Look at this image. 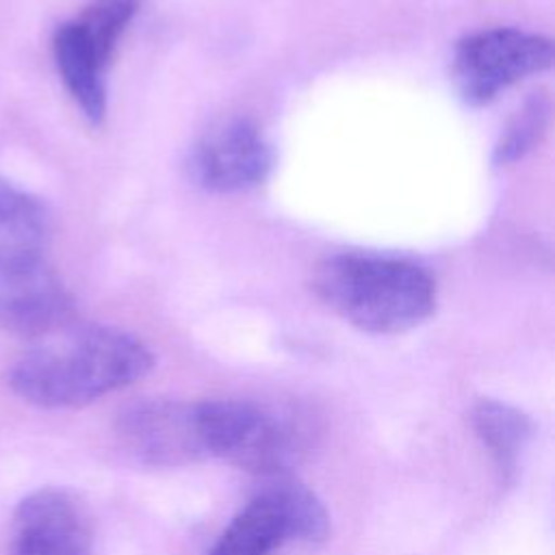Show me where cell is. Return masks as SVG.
I'll use <instances>...</instances> for the list:
<instances>
[{
  "mask_svg": "<svg viewBox=\"0 0 555 555\" xmlns=\"http://www.w3.org/2000/svg\"><path fill=\"white\" fill-rule=\"evenodd\" d=\"M154 353L134 334L102 323H67L35 340L9 371V386L24 401L82 408L145 377Z\"/></svg>",
  "mask_w": 555,
  "mask_h": 555,
  "instance_id": "6da1fadb",
  "label": "cell"
},
{
  "mask_svg": "<svg viewBox=\"0 0 555 555\" xmlns=\"http://www.w3.org/2000/svg\"><path fill=\"white\" fill-rule=\"evenodd\" d=\"M312 291L334 314L369 334L410 332L436 310L434 278L392 256H327L314 267Z\"/></svg>",
  "mask_w": 555,
  "mask_h": 555,
  "instance_id": "7a4b0ae2",
  "label": "cell"
},
{
  "mask_svg": "<svg viewBox=\"0 0 555 555\" xmlns=\"http://www.w3.org/2000/svg\"><path fill=\"white\" fill-rule=\"evenodd\" d=\"M199 429L208 460L258 477L282 475L310 449V429L291 410L251 399L199 401Z\"/></svg>",
  "mask_w": 555,
  "mask_h": 555,
  "instance_id": "3957f363",
  "label": "cell"
},
{
  "mask_svg": "<svg viewBox=\"0 0 555 555\" xmlns=\"http://www.w3.org/2000/svg\"><path fill=\"white\" fill-rule=\"evenodd\" d=\"M330 533L321 499L288 473L260 477L249 503L230 520L208 555H273L288 542L317 544Z\"/></svg>",
  "mask_w": 555,
  "mask_h": 555,
  "instance_id": "277c9868",
  "label": "cell"
},
{
  "mask_svg": "<svg viewBox=\"0 0 555 555\" xmlns=\"http://www.w3.org/2000/svg\"><path fill=\"white\" fill-rule=\"evenodd\" d=\"M553 41L520 28H488L464 37L453 52L451 76L470 106L490 104L518 80L553 65Z\"/></svg>",
  "mask_w": 555,
  "mask_h": 555,
  "instance_id": "5b68a950",
  "label": "cell"
},
{
  "mask_svg": "<svg viewBox=\"0 0 555 555\" xmlns=\"http://www.w3.org/2000/svg\"><path fill=\"white\" fill-rule=\"evenodd\" d=\"M121 447L147 466H186L206 457L197 403L145 399L124 408L115 421Z\"/></svg>",
  "mask_w": 555,
  "mask_h": 555,
  "instance_id": "8992f818",
  "label": "cell"
},
{
  "mask_svg": "<svg viewBox=\"0 0 555 555\" xmlns=\"http://www.w3.org/2000/svg\"><path fill=\"white\" fill-rule=\"evenodd\" d=\"M93 516L76 492L39 488L17 503L9 555H93Z\"/></svg>",
  "mask_w": 555,
  "mask_h": 555,
  "instance_id": "52a82bcc",
  "label": "cell"
},
{
  "mask_svg": "<svg viewBox=\"0 0 555 555\" xmlns=\"http://www.w3.org/2000/svg\"><path fill=\"white\" fill-rule=\"evenodd\" d=\"M189 169L191 178L206 191H249L271 173L273 147L249 119H228L197 141Z\"/></svg>",
  "mask_w": 555,
  "mask_h": 555,
  "instance_id": "ba28073f",
  "label": "cell"
},
{
  "mask_svg": "<svg viewBox=\"0 0 555 555\" xmlns=\"http://www.w3.org/2000/svg\"><path fill=\"white\" fill-rule=\"evenodd\" d=\"M74 321V299L46 258L0 271V330L39 340Z\"/></svg>",
  "mask_w": 555,
  "mask_h": 555,
  "instance_id": "9c48e42d",
  "label": "cell"
},
{
  "mask_svg": "<svg viewBox=\"0 0 555 555\" xmlns=\"http://www.w3.org/2000/svg\"><path fill=\"white\" fill-rule=\"evenodd\" d=\"M50 212L33 193L0 178V271L43 258Z\"/></svg>",
  "mask_w": 555,
  "mask_h": 555,
  "instance_id": "30bf717a",
  "label": "cell"
},
{
  "mask_svg": "<svg viewBox=\"0 0 555 555\" xmlns=\"http://www.w3.org/2000/svg\"><path fill=\"white\" fill-rule=\"evenodd\" d=\"M52 50L63 85L82 115L98 126L106 115V65L91 52L74 22H65L56 28Z\"/></svg>",
  "mask_w": 555,
  "mask_h": 555,
  "instance_id": "8fae6325",
  "label": "cell"
},
{
  "mask_svg": "<svg viewBox=\"0 0 555 555\" xmlns=\"http://www.w3.org/2000/svg\"><path fill=\"white\" fill-rule=\"evenodd\" d=\"M470 425L475 436L492 455L501 481L509 483L516 477L520 455L531 440V418L509 403L481 399L470 410Z\"/></svg>",
  "mask_w": 555,
  "mask_h": 555,
  "instance_id": "7c38bea8",
  "label": "cell"
},
{
  "mask_svg": "<svg viewBox=\"0 0 555 555\" xmlns=\"http://www.w3.org/2000/svg\"><path fill=\"white\" fill-rule=\"evenodd\" d=\"M139 0H89V4L72 20L91 48V52L108 65L115 46L134 17Z\"/></svg>",
  "mask_w": 555,
  "mask_h": 555,
  "instance_id": "4fadbf2b",
  "label": "cell"
},
{
  "mask_svg": "<svg viewBox=\"0 0 555 555\" xmlns=\"http://www.w3.org/2000/svg\"><path fill=\"white\" fill-rule=\"evenodd\" d=\"M551 104L544 95L529 98L522 108L512 117L505 132L494 147V163L509 165L529 154L546 132Z\"/></svg>",
  "mask_w": 555,
  "mask_h": 555,
  "instance_id": "5bb4252c",
  "label": "cell"
}]
</instances>
